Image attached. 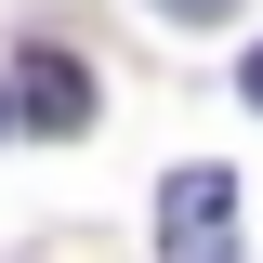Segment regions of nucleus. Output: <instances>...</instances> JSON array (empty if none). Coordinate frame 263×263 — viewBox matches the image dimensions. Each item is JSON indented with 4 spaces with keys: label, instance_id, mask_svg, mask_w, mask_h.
<instances>
[{
    "label": "nucleus",
    "instance_id": "obj_1",
    "mask_svg": "<svg viewBox=\"0 0 263 263\" xmlns=\"http://www.w3.org/2000/svg\"><path fill=\"white\" fill-rule=\"evenodd\" d=\"M224 211H237V184H224V171H171V197H158L171 263H224Z\"/></svg>",
    "mask_w": 263,
    "mask_h": 263
},
{
    "label": "nucleus",
    "instance_id": "obj_2",
    "mask_svg": "<svg viewBox=\"0 0 263 263\" xmlns=\"http://www.w3.org/2000/svg\"><path fill=\"white\" fill-rule=\"evenodd\" d=\"M13 105H27V132H79V119H92V66L40 40V53L13 66Z\"/></svg>",
    "mask_w": 263,
    "mask_h": 263
},
{
    "label": "nucleus",
    "instance_id": "obj_3",
    "mask_svg": "<svg viewBox=\"0 0 263 263\" xmlns=\"http://www.w3.org/2000/svg\"><path fill=\"white\" fill-rule=\"evenodd\" d=\"M158 13H197V27H211V13H224V0H158Z\"/></svg>",
    "mask_w": 263,
    "mask_h": 263
},
{
    "label": "nucleus",
    "instance_id": "obj_4",
    "mask_svg": "<svg viewBox=\"0 0 263 263\" xmlns=\"http://www.w3.org/2000/svg\"><path fill=\"white\" fill-rule=\"evenodd\" d=\"M250 105H263V53H250Z\"/></svg>",
    "mask_w": 263,
    "mask_h": 263
}]
</instances>
